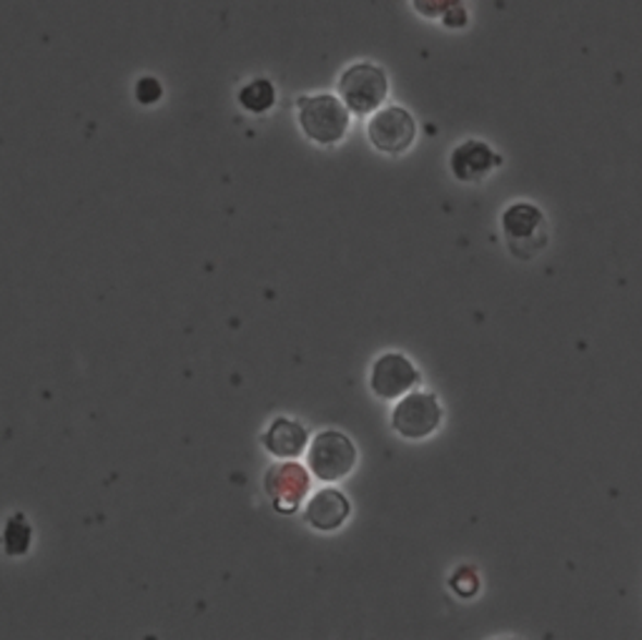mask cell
I'll list each match as a JSON object with an SVG mask.
<instances>
[{
    "label": "cell",
    "instance_id": "1",
    "mask_svg": "<svg viewBox=\"0 0 642 640\" xmlns=\"http://www.w3.org/2000/svg\"><path fill=\"white\" fill-rule=\"evenodd\" d=\"M299 126L314 144L335 146L347 136L349 108L331 94L299 98Z\"/></svg>",
    "mask_w": 642,
    "mask_h": 640
},
{
    "label": "cell",
    "instance_id": "2",
    "mask_svg": "<svg viewBox=\"0 0 642 640\" xmlns=\"http://www.w3.org/2000/svg\"><path fill=\"white\" fill-rule=\"evenodd\" d=\"M502 231L514 259L532 262L547 246V219L535 204H512L502 214Z\"/></svg>",
    "mask_w": 642,
    "mask_h": 640
},
{
    "label": "cell",
    "instance_id": "3",
    "mask_svg": "<svg viewBox=\"0 0 642 640\" xmlns=\"http://www.w3.org/2000/svg\"><path fill=\"white\" fill-rule=\"evenodd\" d=\"M387 73L374 63H356L339 79V96L356 116H366L387 101Z\"/></svg>",
    "mask_w": 642,
    "mask_h": 640
},
{
    "label": "cell",
    "instance_id": "4",
    "mask_svg": "<svg viewBox=\"0 0 642 640\" xmlns=\"http://www.w3.org/2000/svg\"><path fill=\"white\" fill-rule=\"evenodd\" d=\"M356 464V447L341 432H319L308 447V470L322 482H337L347 478Z\"/></svg>",
    "mask_w": 642,
    "mask_h": 640
},
{
    "label": "cell",
    "instance_id": "5",
    "mask_svg": "<svg viewBox=\"0 0 642 640\" xmlns=\"http://www.w3.org/2000/svg\"><path fill=\"white\" fill-rule=\"evenodd\" d=\"M370 141L381 154H404L416 138V121L402 106H387L372 116Z\"/></svg>",
    "mask_w": 642,
    "mask_h": 640
},
{
    "label": "cell",
    "instance_id": "6",
    "mask_svg": "<svg viewBox=\"0 0 642 640\" xmlns=\"http://www.w3.org/2000/svg\"><path fill=\"white\" fill-rule=\"evenodd\" d=\"M441 404L429 393H410L391 412V427L407 439H424L439 427Z\"/></svg>",
    "mask_w": 642,
    "mask_h": 640
},
{
    "label": "cell",
    "instance_id": "7",
    "mask_svg": "<svg viewBox=\"0 0 642 640\" xmlns=\"http://www.w3.org/2000/svg\"><path fill=\"white\" fill-rule=\"evenodd\" d=\"M420 385V372L404 354H381L372 367V393L381 400H397Z\"/></svg>",
    "mask_w": 642,
    "mask_h": 640
},
{
    "label": "cell",
    "instance_id": "8",
    "mask_svg": "<svg viewBox=\"0 0 642 640\" xmlns=\"http://www.w3.org/2000/svg\"><path fill=\"white\" fill-rule=\"evenodd\" d=\"M264 485L266 495L271 497V503L279 512H294L296 507L304 503V497L308 493V472L294 460L274 464V468L266 472Z\"/></svg>",
    "mask_w": 642,
    "mask_h": 640
},
{
    "label": "cell",
    "instance_id": "9",
    "mask_svg": "<svg viewBox=\"0 0 642 640\" xmlns=\"http://www.w3.org/2000/svg\"><path fill=\"white\" fill-rule=\"evenodd\" d=\"M499 164L502 159L492 152L485 141H464L462 146L455 148L452 159H449L455 179L464 181V184H480Z\"/></svg>",
    "mask_w": 642,
    "mask_h": 640
},
{
    "label": "cell",
    "instance_id": "10",
    "mask_svg": "<svg viewBox=\"0 0 642 640\" xmlns=\"http://www.w3.org/2000/svg\"><path fill=\"white\" fill-rule=\"evenodd\" d=\"M304 518L312 528L331 533V530L341 528L349 518V500L335 487H324L308 500Z\"/></svg>",
    "mask_w": 642,
    "mask_h": 640
},
{
    "label": "cell",
    "instance_id": "11",
    "mask_svg": "<svg viewBox=\"0 0 642 640\" xmlns=\"http://www.w3.org/2000/svg\"><path fill=\"white\" fill-rule=\"evenodd\" d=\"M306 430L299 422L291 420H274L271 427L264 435V447L279 460H296L306 447Z\"/></svg>",
    "mask_w": 642,
    "mask_h": 640
},
{
    "label": "cell",
    "instance_id": "12",
    "mask_svg": "<svg viewBox=\"0 0 642 640\" xmlns=\"http://www.w3.org/2000/svg\"><path fill=\"white\" fill-rule=\"evenodd\" d=\"M274 86L266 79H256L239 90V104L252 113H264L274 106Z\"/></svg>",
    "mask_w": 642,
    "mask_h": 640
},
{
    "label": "cell",
    "instance_id": "13",
    "mask_svg": "<svg viewBox=\"0 0 642 640\" xmlns=\"http://www.w3.org/2000/svg\"><path fill=\"white\" fill-rule=\"evenodd\" d=\"M31 538H33V530H31L28 522L23 520V515H13V518L8 520L5 535H3L5 553L8 555H26Z\"/></svg>",
    "mask_w": 642,
    "mask_h": 640
},
{
    "label": "cell",
    "instance_id": "14",
    "mask_svg": "<svg viewBox=\"0 0 642 640\" xmlns=\"http://www.w3.org/2000/svg\"><path fill=\"white\" fill-rule=\"evenodd\" d=\"M412 3L414 11L424 15V19H445V13L460 5L462 0H412Z\"/></svg>",
    "mask_w": 642,
    "mask_h": 640
},
{
    "label": "cell",
    "instance_id": "15",
    "mask_svg": "<svg viewBox=\"0 0 642 640\" xmlns=\"http://www.w3.org/2000/svg\"><path fill=\"white\" fill-rule=\"evenodd\" d=\"M161 96H163V88H161V83H158L156 79L146 76V79H141L136 83V98H138V104L154 106V104L161 101Z\"/></svg>",
    "mask_w": 642,
    "mask_h": 640
},
{
    "label": "cell",
    "instance_id": "16",
    "mask_svg": "<svg viewBox=\"0 0 642 640\" xmlns=\"http://www.w3.org/2000/svg\"><path fill=\"white\" fill-rule=\"evenodd\" d=\"M441 23H445L447 28H464L467 26V11L464 5H455L452 11L445 13V19H441Z\"/></svg>",
    "mask_w": 642,
    "mask_h": 640
}]
</instances>
